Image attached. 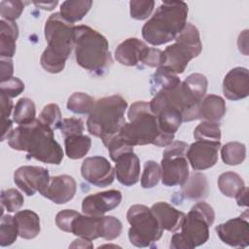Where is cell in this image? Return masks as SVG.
<instances>
[{
	"label": "cell",
	"mask_w": 249,
	"mask_h": 249,
	"mask_svg": "<svg viewBox=\"0 0 249 249\" xmlns=\"http://www.w3.org/2000/svg\"><path fill=\"white\" fill-rule=\"evenodd\" d=\"M221 157L228 165H238L246 158V147L240 142H229L221 148Z\"/></svg>",
	"instance_id": "d6a6232c"
},
{
	"label": "cell",
	"mask_w": 249,
	"mask_h": 249,
	"mask_svg": "<svg viewBox=\"0 0 249 249\" xmlns=\"http://www.w3.org/2000/svg\"><path fill=\"white\" fill-rule=\"evenodd\" d=\"M218 188L228 197H234L245 188L243 179L233 171L222 173L218 178Z\"/></svg>",
	"instance_id": "4dcf8cb0"
},
{
	"label": "cell",
	"mask_w": 249,
	"mask_h": 249,
	"mask_svg": "<svg viewBox=\"0 0 249 249\" xmlns=\"http://www.w3.org/2000/svg\"><path fill=\"white\" fill-rule=\"evenodd\" d=\"M227 111L225 100L215 94H207L202 98L197 109V120L219 123Z\"/></svg>",
	"instance_id": "603a6c76"
},
{
	"label": "cell",
	"mask_w": 249,
	"mask_h": 249,
	"mask_svg": "<svg viewBox=\"0 0 249 249\" xmlns=\"http://www.w3.org/2000/svg\"><path fill=\"white\" fill-rule=\"evenodd\" d=\"M18 228V235L24 239L35 238L40 231V218L39 216L29 209L18 211L15 216Z\"/></svg>",
	"instance_id": "4316f807"
},
{
	"label": "cell",
	"mask_w": 249,
	"mask_h": 249,
	"mask_svg": "<svg viewBox=\"0 0 249 249\" xmlns=\"http://www.w3.org/2000/svg\"><path fill=\"white\" fill-rule=\"evenodd\" d=\"M34 4L38 7H41L44 10H48L51 11L53 10L56 5H57V1H52V2H34Z\"/></svg>",
	"instance_id": "816d5d0a"
},
{
	"label": "cell",
	"mask_w": 249,
	"mask_h": 249,
	"mask_svg": "<svg viewBox=\"0 0 249 249\" xmlns=\"http://www.w3.org/2000/svg\"><path fill=\"white\" fill-rule=\"evenodd\" d=\"M181 194L190 200H201L208 195V182L203 173L193 172L189 175L188 180L182 185Z\"/></svg>",
	"instance_id": "d4e9b609"
},
{
	"label": "cell",
	"mask_w": 249,
	"mask_h": 249,
	"mask_svg": "<svg viewBox=\"0 0 249 249\" xmlns=\"http://www.w3.org/2000/svg\"><path fill=\"white\" fill-rule=\"evenodd\" d=\"M151 210L158 219L162 230L175 232L180 230L185 213L177 210L172 205L164 201L156 202L151 206Z\"/></svg>",
	"instance_id": "ffe728a7"
},
{
	"label": "cell",
	"mask_w": 249,
	"mask_h": 249,
	"mask_svg": "<svg viewBox=\"0 0 249 249\" xmlns=\"http://www.w3.org/2000/svg\"><path fill=\"white\" fill-rule=\"evenodd\" d=\"M25 3L20 0H2L0 2V14L3 19L15 21L24 9Z\"/></svg>",
	"instance_id": "60d3db41"
},
{
	"label": "cell",
	"mask_w": 249,
	"mask_h": 249,
	"mask_svg": "<svg viewBox=\"0 0 249 249\" xmlns=\"http://www.w3.org/2000/svg\"><path fill=\"white\" fill-rule=\"evenodd\" d=\"M35 117L36 108L34 102L27 97L20 98L14 108L13 121L18 125L28 124L36 120Z\"/></svg>",
	"instance_id": "1f68e13d"
},
{
	"label": "cell",
	"mask_w": 249,
	"mask_h": 249,
	"mask_svg": "<svg viewBox=\"0 0 249 249\" xmlns=\"http://www.w3.org/2000/svg\"><path fill=\"white\" fill-rule=\"evenodd\" d=\"M126 219L130 225L129 241L136 247H150L162 235L163 230L158 219L151 208L143 204L131 205L126 212Z\"/></svg>",
	"instance_id": "9c48e42d"
},
{
	"label": "cell",
	"mask_w": 249,
	"mask_h": 249,
	"mask_svg": "<svg viewBox=\"0 0 249 249\" xmlns=\"http://www.w3.org/2000/svg\"><path fill=\"white\" fill-rule=\"evenodd\" d=\"M215 231L225 244L237 248L247 247L249 245L248 211L218 225Z\"/></svg>",
	"instance_id": "7c38bea8"
},
{
	"label": "cell",
	"mask_w": 249,
	"mask_h": 249,
	"mask_svg": "<svg viewBox=\"0 0 249 249\" xmlns=\"http://www.w3.org/2000/svg\"><path fill=\"white\" fill-rule=\"evenodd\" d=\"M214 220L215 212L208 203H196L185 215L181 231H175L172 235L170 248L193 249L204 244L209 238V227L213 225Z\"/></svg>",
	"instance_id": "52a82bcc"
},
{
	"label": "cell",
	"mask_w": 249,
	"mask_h": 249,
	"mask_svg": "<svg viewBox=\"0 0 249 249\" xmlns=\"http://www.w3.org/2000/svg\"><path fill=\"white\" fill-rule=\"evenodd\" d=\"M74 52L77 63L95 76H103L113 63L107 39L88 25L75 26Z\"/></svg>",
	"instance_id": "277c9868"
},
{
	"label": "cell",
	"mask_w": 249,
	"mask_h": 249,
	"mask_svg": "<svg viewBox=\"0 0 249 249\" xmlns=\"http://www.w3.org/2000/svg\"><path fill=\"white\" fill-rule=\"evenodd\" d=\"M0 88L1 93L5 94L9 98H14L24 90V84L19 78L12 77L8 81L1 83Z\"/></svg>",
	"instance_id": "f6af8a7d"
},
{
	"label": "cell",
	"mask_w": 249,
	"mask_h": 249,
	"mask_svg": "<svg viewBox=\"0 0 249 249\" xmlns=\"http://www.w3.org/2000/svg\"><path fill=\"white\" fill-rule=\"evenodd\" d=\"M115 162V174L122 185L129 187L139 181L140 160L133 151L122 154Z\"/></svg>",
	"instance_id": "d6986e66"
},
{
	"label": "cell",
	"mask_w": 249,
	"mask_h": 249,
	"mask_svg": "<svg viewBox=\"0 0 249 249\" xmlns=\"http://www.w3.org/2000/svg\"><path fill=\"white\" fill-rule=\"evenodd\" d=\"M44 32L48 46L41 55V66L47 72L59 73L75 46V25L65 20L60 13H54L46 20Z\"/></svg>",
	"instance_id": "7a4b0ae2"
},
{
	"label": "cell",
	"mask_w": 249,
	"mask_h": 249,
	"mask_svg": "<svg viewBox=\"0 0 249 249\" xmlns=\"http://www.w3.org/2000/svg\"><path fill=\"white\" fill-rule=\"evenodd\" d=\"M123 231L122 222L114 216H101L99 225V237L106 240H114Z\"/></svg>",
	"instance_id": "d590c367"
},
{
	"label": "cell",
	"mask_w": 249,
	"mask_h": 249,
	"mask_svg": "<svg viewBox=\"0 0 249 249\" xmlns=\"http://www.w3.org/2000/svg\"><path fill=\"white\" fill-rule=\"evenodd\" d=\"M181 84L180 78L164 67H159L151 77L150 91L153 95L160 90L172 89Z\"/></svg>",
	"instance_id": "f1b7e54d"
},
{
	"label": "cell",
	"mask_w": 249,
	"mask_h": 249,
	"mask_svg": "<svg viewBox=\"0 0 249 249\" xmlns=\"http://www.w3.org/2000/svg\"><path fill=\"white\" fill-rule=\"evenodd\" d=\"M237 205L239 206H247L248 205V189L245 187L242 191H240L235 196H234Z\"/></svg>",
	"instance_id": "681fc988"
},
{
	"label": "cell",
	"mask_w": 249,
	"mask_h": 249,
	"mask_svg": "<svg viewBox=\"0 0 249 249\" xmlns=\"http://www.w3.org/2000/svg\"><path fill=\"white\" fill-rule=\"evenodd\" d=\"M155 7L153 0H131L129 2L130 17L137 20L147 19Z\"/></svg>",
	"instance_id": "b9f144b4"
},
{
	"label": "cell",
	"mask_w": 249,
	"mask_h": 249,
	"mask_svg": "<svg viewBox=\"0 0 249 249\" xmlns=\"http://www.w3.org/2000/svg\"><path fill=\"white\" fill-rule=\"evenodd\" d=\"M165 55L163 51L157 48L146 47L142 53L140 62L149 67H161L164 64Z\"/></svg>",
	"instance_id": "7bdbcfd3"
},
{
	"label": "cell",
	"mask_w": 249,
	"mask_h": 249,
	"mask_svg": "<svg viewBox=\"0 0 249 249\" xmlns=\"http://www.w3.org/2000/svg\"><path fill=\"white\" fill-rule=\"evenodd\" d=\"M90 0H67L60 5L61 17L70 23H75L84 18L91 8Z\"/></svg>",
	"instance_id": "83f0119b"
},
{
	"label": "cell",
	"mask_w": 249,
	"mask_h": 249,
	"mask_svg": "<svg viewBox=\"0 0 249 249\" xmlns=\"http://www.w3.org/2000/svg\"><path fill=\"white\" fill-rule=\"evenodd\" d=\"M126 100L119 94L105 96L95 101V105L87 121L88 131L105 144L120 132L124 124Z\"/></svg>",
	"instance_id": "8992f818"
},
{
	"label": "cell",
	"mask_w": 249,
	"mask_h": 249,
	"mask_svg": "<svg viewBox=\"0 0 249 249\" xmlns=\"http://www.w3.org/2000/svg\"><path fill=\"white\" fill-rule=\"evenodd\" d=\"M18 235V223L11 215H2L0 222V245L2 247L12 245Z\"/></svg>",
	"instance_id": "e575fe53"
},
{
	"label": "cell",
	"mask_w": 249,
	"mask_h": 249,
	"mask_svg": "<svg viewBox=\"0 0 249 249\" xmlns=\"http://www.w3.org/2000/svg\"><path fill=\"white\" fill-rule=\"evenodd\" d=\"M7 139L12 149L26 151L29 158L45 163L59 164L64 156L61 146L54 139L53 130L39 119L14 128Z\"/></svg>",
	"instance_id": "6da1fadb"
},
{
	"label": "cell",
	"mask_w": 249,
	"mask_h": 249,
	"mask_svg": "<svg viewBox=\"0 0 249 249\" xmlns=\"http://www.w3.org/2000/svg\"><path fill=\"white\" fill-rule=\"evenodd\" d=\"M59 129L64 137L75 134H83L85 130L84 122L79 118L63 119L59 126Z\"/></svg>",
	"instance_id": "ee69618b"
},
{
	"label": "cell",
	"mask_w": 249,
	"mask_h": 249,
	"mask_svg": "<svg viewBox=\"0 0 249 249\" xmlns=\"http://www.w3.org/2000/svg\"><path fill=\"white\" fill-rule=\"evenodd\" d=\"M122 198V193L118 190H109L89 195L83 199L82 210L87 215L102 216L106 212L117 208Z\"/></svg>",
	"instance_id": "2e32d148"
},
{
	"label": "cell",
	"mask_w": 249,
	"mask_h": 249,
	"mask_svg": "<svg viewBox=\"0 0 249 249\" xmlns=\"http://www.w3.org/2000/svg\"><path fill=\"white\" fill-rule=\"evenodd\" d=\"M0 103H1V121L8 120L12 113V110H13V106H14L13 101L11 100V98H9L5 94L1 93L0 94Z\"/></svg>",
	"instance_id": "c3c4849f"
},
{
	"label": "cell",
	"mask_w": 249,
	"mask_h": 249,
	"mask_svg": "<svg viewBox=\"0 0 249 249\" xmlns=\"http://www.w3.org/2000/svg\"><path fill=\"white\" fill-rule=\"evenodd\" d=\"M76 190L77 184L72 176L57 175L50 178L49 185L42 196L56 204H64L74 197Z\"/></svg>",
	"instance_id": "ac0fdd59"
},
{
	"label": "cell",
	"mask_w": 249,
	"mask_h": 249,
	"mask_svg": "<svg viewBox=\"0 0 249 249\" xmlns=\"http://www.w3.org/2000/svg\"><path fill=\"white\" fill-rule=\"evenodd\" d=\"M65 154L69 159L78 160L84 158L89 151L91 139L88 135L75 134L64 139Z\"/></svg>",
	"instance_id": "f546056e"
},
{
	"label": "cell",
	"mask_w": 249,
	"mask_h": 249,
	"mask_svg": "<svg viewBox=\"0 0 249 249\" xmlns=\"http://www.w3.org/2000/svg\"><path fill=\"white\" fill-rule=\"evenodd\" d=\"M23 196L17 189H7L1 192V208L2 215L5 208L8 212H18L23 205Z\"/></svg>",
	"instance_id": "f35d334b"
},
{
	"label": "cell",
	"mask_w": 249,
	"mask_h": 249,
	"mask_svg": "<svg viewBox=\"0 0 249 249\" xmlns=\"http://www.w3.org/2000/svg\"><path fill=\"white\" fill-rule=\"evenodd\" d=\"M100 217L101 216H91L87 214L82 215L79 213L71 223L70 232L88 240L98 238Z\"/></svg>",
	"instance_id": "cb8c5ba5"
},
{
	"label": "cell",
	"mask_w": 249,
	"mask_h": 249,
	"mask_svg": "<svg viewBox=\"0 0 249 249\" xmlns=\"http://www.w3.org/2000/svg\"><path fill=\"white\" fill-rule=\"evenodd\" d=\"M81 174L91 185L104 188L114 182L115 168L104 157L94 156L84 160L81 166Z\"/></svg>",
	"instance_id": "5bb4252c"
},
{
	"label": "cell",
	"mask_w": 249,
	"mask_h": 249,
	"mask_svg": "<svg viewBox=\"0 0 249 249\" xmlns=\"http://www.w3.org/2000/svg\"><path fill=\"white\" fill-rule=\"evenodd\" d=\"M208 81L200 73L189 75L180 84V94L182 99L183 122L197 120V109L200 101L205 96Z\"/></svg>",
	"instance_id": "8fae6325"
},
{
	"label": "cell",
	"mask_w": 249,
	"mask_h": 249,
	"mask_svg": "<svg viewBox=\"0 0 249 249\" xmlns=\"http://www.w3.org/2000/svg\"><path fill=\"white\" fill-rule=\"evenodd\" d=\"M128 122L124 123L119 134L130 146L153 144L159 147H167L171 143L160 132L157 117L151 112L149 103L136 101L127 111Z\"/></svg>",
	"instance_id": "5b68a950"
},
{
	"label": "cell",
	"mask_w": 249,
	"mask_h": 249,
	"mask_svg": "<svg viewBox=\"0 0 249 249\" xmlns=\"http://www.w3.org/2000/svg\"><path fill=\"white\" fill-rule=\"evenodd\" d=\"M161 178V169L159 163L154 160H147L141 176V186L144 189H151L159 184Z\"/></svg>",
	"instance_id": "74e56055"
},
{
	"label": "cell",
	"mask_w": 249,
	"mask_h": 249,
	"mask_svg": "<svg viewBox=\"0 0 249 249\" xmlns=\"http://www.w3.org/2000/svg\"><path fill=\"white\" fill-rule=\"evenodd\" d=\"M188 11V5L183 1H163L143 25V38L153 46L174 40L187 23Z\"/></svg>",
	"instance_id": "3957f363"
},
{
	"label": "cell",
	"mask_w": 249,
	"mask_h": 249,
	"mask_svg": "<svg viewBox=\"0 0 249 249\" xmlns=\"http://www.w3.org/2000/svg\"><path fill=\"white\" fill-rule=\"evenodd\" d=\"M50 178L48 169L42 166L23 165L14 173L15 184L29 196H34L36 192L42 195L49 185Z\"/></svg>",
	"instance_id": "4fadbf2b"
},
{
	"label": "cell",
	"mask_w": 249,
	"mask_h": 249,
	"mask_svg": "<svg viewBox=\"0 0 249 249\" xmlns=\"http://www.w3.org/2000/svg\"><path fill=\"white\" fill-rule=\"evenodd\" d=\"M161 135L170 143L173 142L175 132L183 123L181 112L171 106L164 107L155 114Z\"/></svg>",
	"instance_id": "7402d4cb"
},
{
	"label": "cell",
	"mask_w": 249,
	"mask_h": 249,
	"mask_svg": "<svg viewBox=\"0 0 249 249\" xmlns=\"http://www.w3.org/2000/svg\"><path fill=\"white\" fill-rule=\"evenodd\" d=\"M194 137L196 140L220 141L221 129L220 124L214 122L202 121L194 130Z\"/></svg>",
	"instance_id": "8d00e7d4"
},
{
	"label": "cell",
	"mask_w": 249,
	"mask_h": 249,
	"mask_svg": "<svg viewBox=\"0 0 249 249\" xmlns=\"http://www.w3.org/2000/svg\"><path fill=\"white\" fill-rule=\"evenodd\" d=\"M18 27L15 21L0 20V56L12 58L16 53Z\"/></svg>",
	"instance_id": "484cf974"
},
{
	"label": "cell",
	"mask_w": 249,
	"mask_h": 249,
	"mask_svg": "<svg viewBox=\"0 0 249 249\" xmlns=\"http://www.w3.org/2000/svg\"><path fill=\"white\" fill-rule=\"evenodd\" d=\"M38 119L53 130L59 128L62 122V117L58 105L54 103L46 105L41 111Z\"/></svg>",
	"instance_id": "ab89813d"
},
{
	"label": "cell",
	"mask_w": 249,
	"mask_h": 249,
	"mask_svg": "<svg viewBox=\"0 0 249 249\" xmlns=\"http://www.w3.org/2000/svg\"><path fill=\"white\" fill-rule=\"evenodd\" d=\"M189 145L183 141H173L162 153L160 161L161 182L167 187L182 186L188 180L189 161L186 153Z\"/></svg>",
	"instance_id": "30bf717a"
},
{
	"label": "cell",
	"mask_w": 249,
	"mask_h": 249,
	"mask_svg": "<svg viewBox=\"0 0 249 249\" xmlns=\"http://www.w3.org/2000/svg\"><path fill=\"white\" fill-rule=\"evenodd\" d=\"M223 92L227 99L236 101L249 94V72L245 67H234L223 80Z\"/></svg>",
	"instance_id": "e0dca14e"
},
{
	"label": "cell",
	"mask_w": 249,
	"mask_h": 249,
	"mask_svg": "<svg viewBox=\"0 0 249 249\" xmlns=\"http://www.w3.org/2000/svg\"><path fill=\"white\" fill-rule=\"evenodd\" d=\"M78 214L79 212L72 209H64L59 211L55 216V224L57 228L65 232H70L71 223Z\"/></svg>",
	"instance_id": "bcb514c9"
},
{
	"label": "cell",
	"mask_w": 249,
	"mask_h": 249,
	"mask_svg": "<svg viewBox=\"0 0 249 249\" xmlns=\"http://www.w3.org/2000/svg\"><path fill=\"white\" fill-rule=\"evenodd\" d=\"M174 40L175 43L167 46L163 51L165 61L161 67L177 75L182 74L190 60L201 53L202 44L198 29L192 23H186Z\"/></svg>",
	"instance_id": "ba28073f"
},
{
	"label": "cell",
	"mask_w": 249,
	"mask_h": 249,
	"mask_svg": "<svg viewBox=\"0 0 249 249\" xmlns=\"http://www.w3.org/2000/svg\"><path fill=\"white\" fill-rule=\"evenodd\" d=\"M220 141L196 140L192 143L186 153V157L195 171L205 170L217 163Z\"/></svg>",
	"instance_id": "9a60e30c"
},
{
	"label": "cell",
	"mask_w": 249,
	"mask_h": 249,
	"mask_svg": "<svg viewBox=\"0 0 249 249\" xmlns=\"http://www.w3.org/2000/svg\"><path fill=\"white\" fill-rule=\"evenodd\" d=\"M69 247H83V248H92L93 245L91 243V240H88L85 238L80 237L79 239L74 240V242Z\"/></svg>",
	"instance_id": "f907efd6"
},
{
	"label": "cell",
	"mask_w": 249,
	"mask_h": 249,
	"mask_svg": "<svg viewBox=\"0 0 249 249\" xmlns=\"http://www.w3.org/2000/svg\"><path fill=\"white\" fill-rule=\"evenodd\" d=\"M14 64L12 58L1 57L0 58V78L1 83L8 81L13 77Z\"/></svg>",
	"instance_id": "7dc6e473"
},
{
	"label": "cell",
	"mask_w": 249,
	"mask_h": 249,
	"mask_svg": "<svg viewBox=\"0 0 249 249\" xmlns=\"http://www.w3.org/2000/svg\"><path fill=\"white\" fill-rule=\"evenodd\" d=\"M147 45L137 38H127L115 50L116 60L124 66H135L140 62L142 53Z\"/></svg>",
	"instance_id": "44dd1931"
},
{
	"label": "cell",
	"mask_w": 249,
	"mask_h": 249,
	"mask_svg": "<svg viewBox=\"0 0 249 249\" xmlns=\"http://www.w3.org/2000/svg\"><path fill=\"white\" fill-rule=\"evenodd\" d=\"M95 105V100L90 95L85 92H74L68 100L66 107L74 114H89Z\"/></svg>",
	"instance_id": "836d02e7"
}]
</instances>
